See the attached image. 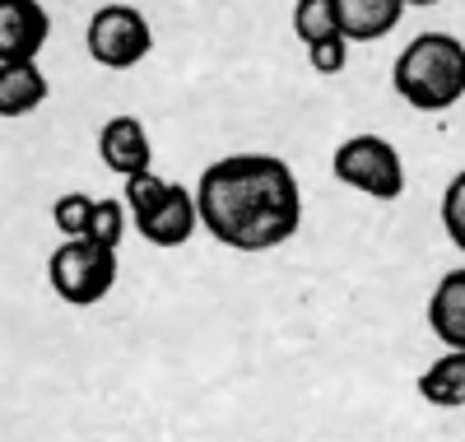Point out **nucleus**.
I'll list each match as a JSON object with an SVG mask.
<instances>
[{
	"label": "nucleus",
	"mask_w": 465,
	"mask_h": 442,
	"mask_svg": "<svg viewBox=\"0 0 465 442\" xmlns=\"http://www.w3.org/2000/svg\"><path fill=\"white\" fill-rule=\"evenodd\" d=\"M201 224L214 243L232 252L284 247L302 224V191L275 154H228L196 182Z\"/></svg>",
	"instance_id": "f257e3e1"
},
{
	"label": "nucleus",
	"mask_w": 465,
	"mask_h": 442,
	"mask_svg": "<svg viewBox=\"0 0 465 442\" xmlns=\"http://www.w3.org/2000/svg\"><path fill=\"white\" fill-rule=\"evenodd\" d=\"M391 89L419 112H447L465 98V43L451 33H419L391 65Z\"/></svg>",
	"instance_id": "f03ea898"
},
{
	"label": "nucleus",
	"mask_w": 465,
	"mask_h": 442,
	"mask_svg": "<svg viewBox=\"0 0 465 442\" xmlns=\"http://www.w3.org/2000/svg\"><path fill=\"white\" fill-rule=\"evenodd\" d=\"M47 279H52V294L61 303L94 307L116 285V252L89 243V237H65V243L47 256Z\"/></svg>",
	"instance_id": "7ed1b4c3"
},
{
	"label": "nucleus",
	"mask_w": 465,
	"mask_h": 442,
	"mask_svg": "<svg viewBox=\"0 0 465 442\" xmlns=\"http://www.w3.org/2000/svg\"><path fill=\"white\" fill-rule=\"evenodd\" d=\"M331 168L344 186H354L372 200H396L405 191V164H401L396 145L381 136H349L335 149Z\"/></svg>",
	"instance_id": "20e7f679"
},
{
	"label": "nucleus",
	"mask_w": 465,
	"mask_h": 442,
	"mask_svg": "<svg viewBox=\"0 0 465 442\" xmlns=\"http://www.w3.org/2000/svg\"><path fill=\"white\" fill-rule=\"evenodd\" d=\"M84 47L107 70H131L153 52V28L135 5H103L84 28Z\"/></svg>",
	"instance_id": "39448f33"
},
{
	"label": "nucleus",
	"mask_w": 465,
	"mask_h": 442,
	"mask_svg": "<svg viewBox=\"0 0 465 442\" xmlns=\"http://www.w3.org/2000/svg\"><path fill=\"white\" fill-rule=\"evenodd\" d=\"M131 224L140 228V237H144V243H153V247H186L191 237H196V228H201L196 191L182 186V182H168L144 210L131 215Z\"/></svg>",
	"instance_id": "423d86ee"
},
{
	"label": "nucleus",
	"mask_w": 465,
	"mask_h": 442,
	"mask_svg": "<svg viewBox=\"0 0 465 442\" xmlns=\"http://www.w3.org/2000/svg\"><path fill=\"white\" fill-rule=\"evenodd\" d=\"M52 15L43 0H0V61H37L47 47Z\"/></svg>",
	"instance_id": "0eeeda50"
},
{
	"label": "nucleus",
	"mask_w": 465,
	"mask_h": 442,
	"mask_svg": "<svg viewBox=\"0 0 465 442\" xmlns=\"http://www.w3.org/2000/svg\"><path fill=\"white\" fill-rule=\"evenodd\" d=\"M98 158L116 173V177H135V173H149L153 164V145H149V131L140 116L122 112V116H107L103 131H98Z\"/></svg>",
	"instance_id": "6e6552de"
},
{
	"label": "nucleus",
	"mask_w": 465,
	"mask_h": 442,
	"mask_svg": "<svg viewBox=\"0 0 465 442\" xmlns=\"http://www.w3.org/2000/svg\"><path fill=\"white\" fill-rule=\"evenodd\" d=\"M405 15V0H335V24L344 43H377Z\"/></svg>",
	"instance_id": "1a4fd4ad"
},
{
	"label": "nucleus",
	"mask_w": 465,
	"mask_h": 442,
	"mask_svg": "<svg viewBox=\"0 0 465 442\" xmlns=\"http://www.w3.org/2000/svg\"><path fill=\"white\" fill-rule=\"evenodd\" d=\"M429 331L447 349H465V266L447 270L429 298Z\"/></svg>",
	"instance_id": "9d476101"
},
{
	"label": "nucleus",
	"mask_w": 465,
	"mask_h": 442,
	"mask_svg": "<svg viewBox=\"0 0 465 442\" xmlns=\"http://www.w3.org/2000/svg\"><path fill=\"white\" fill-rule=\"evenodd\" d=\"M47 103V75L37 61H0V116H28Z\"/></svg>",
	"instance_id": "9b49d317"
},
{
	"label": "nucleus",
	"mask_w": 465,
	"mask_h": 442,
	"mask_svg": "<svg viewBox=\"0 0 465 442\" xmlns=\"http://www.w3.org/2000/svg\"><path fill=\"white\" fill-rule=\"evenodd\" d=\"M419 396L438 410H456L465 406V349H447L442 358H433L429 368L419 373Z\"/></svg>",
	"instance_id": "f8f14e48"
},
{
	"label": "nucleus",
	"mask_w": 465,
	"mask_h": 442,
	"mask_svg": "<svg viewBox=\"0 0 465 442\" xmlns=\"http://www.w3.org/2000/svg\"><path fill=\"white\" fill-rule=\"evenodd\" d=\"M126 224H131V215H126V200H116V196H103V200H94V219H89V243H98V247H122V237H126Z\"/></svg>",
	"instance_id": "ddd939ff"
},
{
	"label": "nucleus",
	"mask_w": 465,
	"mask_h": 442,
	"mask_svg": "<svg viewBox=\"0 0 465 442\" xmlns=\"http://www.w3.org/2000/svg\"><path fill=\"white\" fill-rule=\"evenodd\" d=\"M293 33L302 37V47L322 43V37H335V0H298L293 5Z\"/></svg>",
	"instance_id": "4468645a"
},
{
	"label": "nucleus",
	"mask_w": 465,
	"mask_h": 442,
	"mask_svg": "<svg viewBox=\"0 0 465 442\" xmlns=\"http://www.w3.org/2000/svg\"><path fill=\"white\" fill-rule=\"evenodd\" d=\"M89 219H94V196H84V191H65V196H56V206H52V224H56V233H65V237H84V233H89Z\"/></svg>",
	"instance_id": "2eb2a0df"
},
{
	"label": "nucleus",
	"mask_w": 465,
	"mask_h": 442,
	"mask_svg": "<svg viewBox=\"0 0 465 442\" xmlns=\"http://www.w3.org/2000/svg\"><path fill=\"white\" fill-rule=\"evenodd\" d=\"M442 228L451 237V247L465 256V173H456L442 191Z\"/></svg>",
	"instance_id": "dca6fc26"
},
{
	"label": "nucleus",
	"mask_w": 465,
	"mask_h": 442,
	"mask_svg": "<svg viewBox=\"0 0 465 442\" xmlns=\"http://www.w3.org/2000/svg\"><path fill=\"white\" fill-rule=\"evenodd\" d=\"M344 56H349V43H344L340 33H335V37H322V43L307 47V61H312L317 75H335V70H344Z\"/></svg>",
	"instance_id": "f3484780"
},
{
	"label": "nucleus",
	"mask_w": 465,
	"mask_h": 442,
	"mask_svg": "<svg viewBox=\"0 0 465 442\" xmlns=\"http://www.w3.org/2000/svg\"><path fill=\"white\" fill-rule=\"evenodd\" d=\"M405 5H438V0H405Z\"/></svg>",
	"instance_id": "a211bd4d"
}]
</instances>
